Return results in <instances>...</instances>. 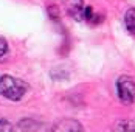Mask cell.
<instances>
[{
	"label": "cell",
	"mask_w": 135,
	"mask_h": 132,
	"mask_svg": "<svg viewBox=\"0 0 135 132\" xmlns=\"http://www.w3.org/2000/svg\"><path fill=\"white\" fill-rule=\"evenodd\" d=\"M64 5L67 8V13L70 17H73L78 22L84 20V10H85L84 0H64Z\"/></svg>",
	"instance_id": "4"
},
{
	"label": "cell",
	"mask_w": 135,
	"mask_h": 132,
	"mask_svg": "<svg viewBox=\"0 0 135 132\" xmlns=\"http://www.w3.org/2000/svg\"><path fill=\"white\" fill-rule=\"evenodd\" d=\"M113 132H135V120H120L115 123Z\"/></svg>",
	"instance_id": "5"
},
{
	"label": "cell",
	"mask_w": 135,
	"mask_h": 132,
	"mask_svg": "<svg viewBox=\"0 0 135 132\" xmlns=\"http://www.w3.org/2000/svg\"><path fill=\"white\" fill-rule=\"evenodd\" d=\"M0 132H13V124L5 118H0Z\"/></svg>",
	"instance_id": "7"
},
{
	"label": "cell",
	"mask_w": 135,
	"mask_h": 132,
	"mask_svg": "<svg viewBox=\"0 0 135 132\" xmlns=\"http://www.w3.org/2000/svg\"><path fill=\"white\" fill-rule=\"evenodd\" d=\"M8 53V42L5 40V37L0 36V58H3Z\"/></svg>",
	"instance_id": "8"
},
{
	"label": "cell",
	"mask_w": 135,
	"mask_h": 132,
	"mask_svg": "<svg viewBox=\"0 0 135 132\" xmlns=\"http://www.w3.org/2000/svg\"><path fill=\"white\" fill-rule=\"evenodd\" d=\"M117 95L123 104H132L135 101V79L129 75H121L117 79Z\"/></svg>",
	"instance_id": "2"
},
{
	"label": "cell",
	"mask_w": 135,
	"mask_h": 132,
	"mask_svg": "<svg viewBox=\"0 0 135 132\" xmlns=\"http://www.w3.org/2000/svg\"><path fill=\"white\" fill-rule=\"evenodd\" d=\"M28 90V84L19 78H14L11 75L0 76V95L11 100V101H20Z\"/></svg>",
	"instance_id": "1"
},
{
	"label": "cell",
	"mask_w": 135,
	"mask_h": 132,
	"mask_svg": "<svg viewBox=\"0 0 135 132\" xmlns=\"http://www.w3.org/2000/svg\"><path fill=\"white\" fill-rule=\"evenodd\" d=\"M50 132H84V126L75 118H62L54 123Z\"/></svg>",
	"instance_id": "3"
},
{
	"label": "cell",
	"mask_w": 135,
	"mask_h": 132,
	"mask_svg": "<svg viewBox=\"0 0 135 132\" xmlns=\"http://www.w3.org/2000/svg\"><path fill=\"white\" fill-rule=\"evenodd\" d=\"M124 25L127 31L135 36V8H129L124 14Z\"/></svg>",
	"instance_id": "6"
}]
</instances>
